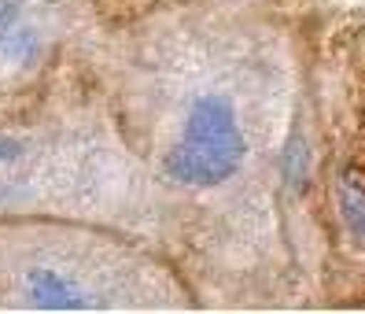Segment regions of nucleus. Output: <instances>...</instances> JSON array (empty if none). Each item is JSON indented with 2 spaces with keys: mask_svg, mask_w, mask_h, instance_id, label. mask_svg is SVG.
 Returning <instances> with one entry per match:
<instances>
[{
  "mask_svg": "<svg viewBox=\"0 0 365 314\" xmlns=\"http://www.w3.org/2000/svg\"><path fill=\"white\" fill-rule=\"evenodd\" d=\"M15 26H19V0H0V45L19 34Z\"/></svg>",
  "mask_w": 365,
  "mask_h": 314,
  "instance_id": "obj_4",
  "label": "nucleus"
},
{
  "mask_svg": "<svg viewBox=\"0 0 365 314\" xmlns=\"http://www.w3.org/2000/svg\"><path fill=\"white\" fill-rule=\"evenodd\" d=\"M339 203H343V215H347V222L358 229V233H365V193H361V188H354L351 181H343Z\"/></svg>",
  "mask_w": 365,
  "mask_h": 314,
  "instance_id": "obj_3",
  "label": "nucleus"
},
{
  "mask_svg": "<svg viewBox=\"0 0 365 314\" xmlns=\"http://www.w3.org/2000/svg\"><path fill=\"white\" fill-rule=\"evenodd\" d=\"M19 152H23V144H19V141H11V137H0V163H4V159H15Z\"/></svg>",
  "mask_w": 365,
  "mask_h": 314,
  "instance_id": "obj_5",
  "label": "nucleus"
},
{
  "mask_svg": "<svg viewBox=\"0 0 365 314\" xmlns=\"http://www.w3.org/2000/svg\"><path fill=\"white\" fill-rule=\"evenodd\" d=\"M26 288H30V300L37 307H48V310H81V307H89L81 285H74L71 278H63L59 270H52V266L30 270Z\"/></svg>",
  "mask_w": 365,
  "mask_h": 314,
  "instance_id": "obj_2",
  "label": "nucleus"
},
{
  "mask_svg": "<svg viewBox=\"0 0 365 314\" xmlns=\"http://www.w3.org/2000/svg\"><path fill=\"white\" fill-rule=\"evenodd\" d=\"M244 152L247 141L236 122V108L222 93H207L192 103L185 133L166 159V174L192 188H210L240 171Z\"/></svg>",
  "mask_w": 365,
  "mask_h": 314,
  "instance_id": "obj_1",
  "label": "nucleus"
}]
</instances>
